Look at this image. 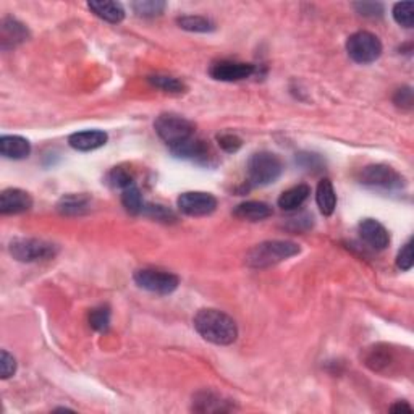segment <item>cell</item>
Listing matches in <instances>:
<instances>
[{"instance_id":"obj_1","label":"cell","mask_w":414,"mask_h":414,"mask_svg":"<svg viewBox=\"0 0 414 414\" xmlns=\"http://www.w3.org/2000/svg\"><path fill=\"white\" fill-rule=\"evenodd\" d=\"M196 332L209 343L229 347L238 338L236 322L219 309H201L192 319Z\"/></svg>"},{"instance_id":"obj_2","label":"cell","mask_w":414,"mask_h":414,"mask_svg":"<svg viewBox=\"0 0 414 414\" xmlns=\"http://www.w3.org/2000/svg\"><path fill=\"white\" fill-rule=\"evenodd\" d=\"M301 253V248L293 241H264L249 249L246 254V264L253 269H265L287 260Z\"/></svg>"},{"instance_id":"obj_3","label":"cell","mask_w":414,"mask_h":414,"mask_svg":"<svg viewBox=\"0 0 414 414\" xmlns=\"http://www.w3.org/2000/svg\"><path fill=\"white\" fill-rule=\"evenodd\" d=\"M248 180L253 186H268L280 178L283 163L280 157L269 151H260L249 157Z\"/></svg>"},{"instance_id":"obj_4","label":"cell","mask_w":414,"mask_h":414,"mask_svg":"<svg viewBox=\"0 0 414 414\" xmlns=\"http://www.w3.org/2000/svg\"><path fill=\"white\" fill-rule=\"evenodd\" d=\"M154 130L170 149L195 136V125L177 113H162L154 122Z\"/></svg>"},{"instance_id":"obj_5","label":"cell","mask_w":414,"mask_h":414,"mask_svg":"<svg viewBox=\"0 0 414 414\" xmlns=\"http://www.w3.org/2000/svg\"><path fill=\"white\" fill-rule=\"evenodd\" d=\"M382 42L376 34L369 31H358L351 34L347 41V52L350 59L361 65H369L382 55Z\"/></svg>"},{"instance_id":"obj_6","label":"cell","mask_w":414,"mask_h":414,"mask_svg":"<svg viewBox=\"0 0 414 414\" xmlns=\"http://www.w3.org/2000/svg\"><path fill=\"white\" fill-rule=\"evenodd\" d=\"M10 254L20 263H38L52 259L57 254V246L38 238H16L10 243Z\"/></svg>"},{"instance_id":"obj_7","label":"cell","mask_w":414,"mask_h":414,"mask_svg":"<svg viewBox=\"0 0 414 414\" xmlns=\"http://www.w3.org/2000/svg\"><path fill=\"white\" fill-rule=\"evenodd\" d=\"M360 183L374 190L393 191L400 190L405 185V178L395 168L385 163H372L361 170Z\"/></svg>"},{"instance_id":"obj_8","label":"cell","mask_w":414,"mask_h":414,"mask_svg":"<svg viewBox=\"0 0 414 414\" xmlns=\"http://www.w3.org/2000/svg\"><path fill=\"white\" fill-rule=\"evenodd\" d=\"M133 279L139 288L156 294H170L180 285V279L177 275L172 274V272L157 269L136 270Z\"/></svg>"},{"instance_id":"obj_9","label":"cell","mask_w":414,"mask_h":414,"mask_svg":"<svg viewBox=\"0 0 414 414\" xmlns=\"http://www.w3.org/2000/svg\"><path fill=\"white\" fill-rule=\"evenodd\" d=\"M177 204L180 211L185 215H190V217L211 215L217 209V200H215L211 192L202 191L183 192V195H180Z\"/></svg>"},{"instance_id":"obj_10","label":"cell","mask_w":414,"mask_h":414,"mask_svg":"<svg viewBox=\"0 0 414 414\" xmlns=\"http://www.w3.org/2000/svg\"><path fill=\"white\" fill-rule=\"evenodd\" d=\"M256 71V67L253 64H241V62H230V60H220L212 64L211 76L217 81H241V79H246Z\"/></svg>"},{"instance_id":"obj_11","label":"cell","mask_w":414,"mask_h":414,"mask_svg":"<svg viewBox=\"0 0 414 414\" xmlns=\"http://www.w3.org/2000/svg\"><path fill=\"white\" fill-rule=\"evenodd\" d=\"M358 230H360L361 240L364 241L366 245H369L372 249L382 251V249L389 246V243H390L389 231L381 222H377V220H374V219L362 220L358 226Z\"/></svg>"},{"instance_id":"obj_12","label":"cell","mask_w":414,"mask_h":414,"mask_svg":"<svg viewBox=\"0 0 414 414\" xmlns=\"http://www.w3.org/2000/svg\"><path fill=\"white\" fill-rule=\"evenodd\" d=\"M33 207V197L20 188L4 190L0 195V212L4 215L21 214Z\"/></svg>"},{"instance_id":"obj_13","label":"cell","mask_w":414,"mask_h":414,"mask_svg":"<svg viewBox=\"0 0 414 414\" xmlns=\"http://www.w3.org/2000/svg\"><path fill=\"white\" fill-rule=\"evenodd\" d=\"M234 410L230 400H225L222 395H217L211 390H201L192 396V411L197 413H226Z\"/></svg>"},{"instance_id":"obj_14","label":"cell","mask_w":414,"mask_h":414,"mask_svg":"<svg viewBox=\"0 0 414 414\" xmlns=\"http://www.w3.org/2000/svg\"><path fill=\"white\" fill-rule=\"evenodd\" d=\"M107 138H109V136H107L105 132H102V130H86V132L73 133L70 138H68V144L76 151L88 152L99 149V147L104 146L107 143Z\"/></svg>"},{"instance_id":"obj_15","label":"cell","mask_w":414,"mask_h":414,"mask_svg":"<svg viewBox=\"0 0 414 414\" xmlns=\"http://www.w3.org/2000/svg\"><path fill=\"white\" fill-rule=\"evenodd\" d=\"M31 144L30 141L16 134H5L0 138V154L13 161H20L30 156Z\"/></svg>"},{"instance_id":"obj_16","label":"cell","mask_w":414,"mask_h":414,"mask_svg":"<svg viewBox=\"0 0 414 414\" xmlns=\"http://www.w3.org/2000/svg\"><path fill=\"white\" fill-rule=\"evenodd\" d=\"M88 8L98 16L112 25L122 23L125 20V8L120 2H109V0H93L88 4Z\"/></svg>"},{"instance_id":"obj_17","label":"cell","mask_w":414,"mask_h":414,"mask_svg":"<svg viewBox=\"0 0 414 414\" xmlns=\"http://www.w3.org/2000/svg\"><path fill=\"white\" fill-rule=\"evenodd\" d=\"M234 215L241 220H248V222H259L272 215V207L269 204L260 201H246L238 204L234 211Z\"/></svg>"},{"instance_id":"obj_18","label":"cell","mask_w":414,"mask_h":414,"mask_svg":"<svg viewBox=\"0 0 414 414\" xmlns=\"http://www.w3.org/2000/svg\"><path fill=\"white\" fill-rule=\"evenodd\" d=\"M30 38V33H28L26 26L21 25L20 21L15 18H5L2 21V47L10 49L15 47L21 42L28 41Z\"/></svg>"},{"instance_id":"obj_19","label":"cell","mask_w":414,"mask_h":414,"mask_svg":"<svg viewBox=\"0 0 414 414\" xmlns=\"http://www.w3.org/2000/svg\"><path fill=\"white\" fill-rule=\"evenodd\" d=\"M91 209V200L84 195H67L57 204V211L67 217H78Z\"/></svg>"},{"instance_id":"obj_20","label":"cell","mask_w":414,"mask_h":414,"mask_svg":"<svg viewBox=\"0 0 414 414\" xmlns=\"http://www.w3.org/2000/svg\"><path fill=\"white\" fill-rule=\"evenodd\" d=\"M172 152L177 157L188 159V161H202V159L209 157L207 144L202 139H197L196 136H192L191 139L185 141V143L172 147Z\"/></svg>"},{"instance_id":"obj_21","label":"cell","mask_w":414,"mask_h":414,"mask_svg":"<svg viewBox=\"0 0 414 414\" xmlns=\"http://www.w3.org/2000/svg\"><path fill=\"white\" fill-rule=\"evenodd\" d=\"M309 195L311 188L308 185L293 186V188L282 192L279 197V207L283 209V211H294V209L301 207L308 201Z\"/></svg>"},{"instance_id":"obj_22","label":"cell","mask_w":414,"mask_h":414,"mask_svg":"<svg viewBox=\"0 0 414 414\" xmlns=\"http://www.w3.org/2000/svg\"><path fill=\"white\" fill-rule=\"evenodd\" d=\"M316 201H317V206H319L321 212L328 217V215H332L333 211H335L337 207V195H335V190H333V185L332 181L328 178H324L317 186V192H316Z\"/></svg>"},{"instance_id":"obj_23","label":"cell","mask_w":414,"mask_h":414,"mask_svg":"<svg viewBox=\"0 0 414 414\" xmlns=\"http://www.w3.org/2000/svg\"><path fill=\"white\" fill-rule=\"evenodd\" d=\"M177 23L181 30H186L191 33H211L215 30L214 23L209 18H206V16L186 15V16H180Z\"/></svg>"},{"instance_id":"obj_24","label":"cell","mask_w":414,"mask_h":414,"mask_svg":"<svg viewBox=\"0 0 414 414\" xmlns=\"http://www.w3.org/2000/svg\"><path fill=\"white\" fill-rule=\"evenodd\" d=\"M122 204H123V207L133 215L143 214L144 206H146L143 201V195H141V191L136 185L128 186V188H125L122 191Z\"/></svg>"},{"instance_id":"obj_25","label":"cell","mask_w":414,"mask_h":414,"mask_svg":"<svg viewBox=\"0 0 414 414\" xmlns=\"http://www.w3.org/2000/svg\"><path fill=\"white\" fill-rule=\"evenodd\" d=\"M132 7L138 16H143V18H152V16H159L163 13L167 4L161 2V0H139V2H133Z\"/></svg>"},{"instance_id":"obj_26","label":"cell","mask_w":414,"mask_h":414,"mask_svg":"<svg viewBox=\"0 0 414 414\" xmlns=\"http://www.w3.org/2000/svg\"><path fill=\"white\" fill-rule=\"evenodd\" d=\"M149 83L154 88L166 91V93H172V94H181V93H185V89H186L183 81H180V79L173 76H166V75L149 76Z\"/></svg>"},{"instance_id":"obj_27","label":"cell","mask_w":414,"mask_h":414,"mask_svg":"<svg viewBox=\"0 0 414 414\" xmlns=\"http://www.w3.org/2000/svg\"><path fill=\"white\" fill-rule=\"evenodd\" d=\"M107 181H109V185L113 186V188H118L122 191L125 188H128V186L134 185L133 173L130 172L128 168H123V167L112 168L109 175H107Z\"/></svg>"},{"instance_id":"obj_28","label":"cell","mask_w":414,"mask_h":414,"mask_svg":"<svg viewBox=\"0 0 414 414\" xmlns=\"http://www.w3.org/2000/svg\"><path fill=\"white\" fill-rule=\"evenodd\" d=\"M393 18L401 26L413 28V23H414V4L413 2L395 4Z\"/></svg>"},{"instance_id":"obj_29","label":"cell","mask_w":414,"mask_h":414,"mask_svg":"<svg viewBox=\"0 0 414 414\" xmlns=\"http://www.w3.org/2000/svg\"><path fill=\"white\" fill-rule=\"evenodd\" d=\"M89 324L94 330L105 332L110 326V309L107 308V306H100V308H96L91 311Z\"/></svg>"},{"instance_id":"obj_30","label":"cell","mask_w":414,"mask_h":414,"mask_svg":"<svg viewBox=\"0 0 414 414\" xmlns=\"http://www.w3.org/2000/svg\"><path fill=\"white\" fill-rule=\"evenodd\" d=\"M16 372V360L11 356L8 351L2 350L0 353V374H2L4 381H7L11 376H15Z\"/></svg>"},{"instance_id":"obj_31","label":"cell","mask_w":414,"mask_h":414,"mask_svg":"<svg viewBox=\"0 0 414 414\" xmlns=\"http://www.w3.org/2000/svg\"><path fill=\"white\" fill-rule=\"evenodd\" d=\"M217 143L225 152H236L243 146V141L240 136L234 133H222L217 136Z\"/></svg>"},{"instance_id":"obj_32","label":"cell","mask_w":414,"mask_h":414,"mask_svg":"<svg viewBox=\"0 0 414 414\" xmlns=\"http://www.w3.org/2000/svg\"><path fill=\"white\" fill-rule=\"evenodd\" d=\"M355 8L362 16H369V18H379L384 15V5L377 2H358L355 4Z\"/></svg>"},{"instance_id":"obj_33","label":"cell","mask_w":414,"mask_h":414,"mask_svg":"<svg viewBox=\"0 0 414 414\" xmlns=\"http://www.w3.org/2000/svg\"><path fill=\"white\" fill-rule=\"evenodd\" d=\"M413 241L410 240L400 249L398 256H396V265H398V269L406 272L413 269Z\"/></svg>"},{"instance_id":"obj_34","label":"cell","mask_w":414,"mask_h":414,"mask_svg":"<svg viewBox=\"0 0 414 414\" xmlns=\"http://www.w3.org/2000/svg\"><path fill=\"white\" fill-rule=\"evenodd\" d=\"M147 215H151V217H154L157 220H163V222H168V220H175V215L172 211H168L167 207L163 206H159V204H147L144 206V211Z\"/></svg>"},{"instance_id":"obj_35","label":"cell","mask_w":414,"mask_h":414,"mask_svg":"<svg viewBox=\"0 0 414 414\" xmlns=\"http://www.w3.org/2000/svg\"><path fill=\"white\" fill-rule=\"evenodd\" d=\"M395 104L400 105V107H406V109H411L413 105V93L410 88H405V89H400L398 93L395 96Z\"/></svg>"},{"instance_id":"obj_36","label":"cell","mask_w":414,"mask_h":414,"mask_svg":"<svg viewBox=\"0 0 414 414\" xmlns=\"http://www.w3.org/2000/svg\"><path fill=\"white\" fill-rule=\"evenodd\" d=\"M390 411H392V413H400V411L411 413L413 408H411V405H408L406 401H398V403H395L392 408H390Z\"/></svg>"}]
</instances>
